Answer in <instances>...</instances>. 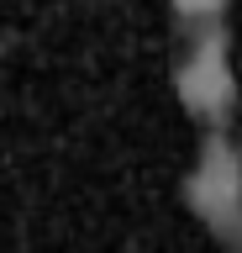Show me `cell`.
I'll return each mask as SVG.
<instances>
[{"label":"cell","mask_w":242,"mask_h":253,"mask_svg":"<svg viewBox=\"0 0 242 253\" xmlns=\"http://www.w3.org/2000/svg\"><path fill=\"white\" fill-rule=\"evenodd\" d=\"M184 201L226 253H242V142L232 126H206L200 153L184 174Z\"/></svg>","instance_id":"cell-1"},{"label":"cell","mask_w":242,"mask_h":253,"mask_svg":"<svg viewBox=\"0 0 242 253\" xmlns=\"http://www.w3.org/2000/svg\"><path fill=\"white\" fill-rule=\"evenodd\" d=\"M174 90H179V106L190 111L195 122L232 126V111H237V69H232L226 21L184 37V53L174 63Z\"/></svg>","instance_id":"cell-2"},{"label":"cell","mask_w":242,"mask_h":253,"mask_svg":"<svg viewBox=\"0 0 242 253\" xmlns=\"http://www.w3.org/2000/svg\"><path fill=\"white\" fill-rule=\"evenodd\" d=\"M174 16L184 32H206V27H221L226 0H174Z\"/></svg>","instance_id":"cell-3"}]
</instances>
